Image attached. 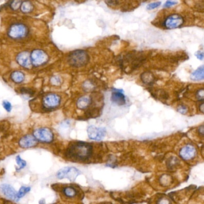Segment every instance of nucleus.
<instances>
[{
    "instance_id": "f257e3e1",
    "label": "nucleus",
    "mask_w": 204,
    "mask_h": 204,
    "mask_svg": "<svg viewBox=\"0 0 204 204\" xmlns=\"http://www.w3.org/2000/svg\"><path fill=\"white\" fill-rule=\"evenodd\" d=\"M93 152V147L90 144L84 142H77L70 146L66 155L69 158L75 160H85L88 159Z\"/></svg>"
},
{
    "instance_id": "f03ea898",
    "label": "nucleus",
    "mask_w": 204,
    "mask_h": 204,
    "mask_svg": "<svg viewBox=\"0 0 204 204\" xmlns=\"http://www.w3.org/2000/svg\"><path fill=\"white\" fill-rule=\"evenodd\" d=\"M88 55L84 50H76L72 52L69 57V64L74 67H81L86 65L88 61Z\"/></svg>"
},
{
    "instance_id": "7ed1b4c3",
    "label": "nucleus",
    "mask_w": 204,
    "mask_h": 204,
    "mask_svg": "<svg viewBox=\"0 0 204 204\" xmlns=\"http://www.w3.org/2000/svg\"><path fill=\"white\" fill-rule=\"evenodd\" d=\"M183 23L184 19L181 15L172 14L165 19L164 25L167 29H175L180 27Z\"/></svg>"
},
{
    "instance_id": "20e7f679",
    "label": "nucleus",
    "mask_w": 204,
    "mask_h": 204,
    "mask_svg": "<svg viewBox=\"0 0 204 204\" xmlns=\"http://www.w3.org/2000/svg\"><path fill=\"white\" fill-rule=\"evenodd\" d=\"M80 174V171L75 167H65L58 171L56 177L58 179L68 178L73 181Z\"/></svg>"
},
{
    "instance_id": "39448f33",
    "label": "nucleus",
    "mask_w": 204,
    "mask_h": 204,
    "mask_svg": "<svg viewBox=\"0 0 204 204\" xmlns=\"http://www.w3.org/2000/svg\"><path fill=\"white\" fill-rule=\"evenodd\" d=\"M32 64L35 67H39L45 64L48 59L45 52L41 50H34L30 54Z\"/></svg>"
},
{
    "instance_id": "423d86ee",
    "label": "nucleus",
    "mask_w": 204,
    "mask_h": 204,
    "mask_svg": "<svg viewBox=\"0 0 204 204\" xmlns=\"http://www.w3.org/2000/svg\"><path fill=\"white\" fill-rule=\"evenodd\" d=\"M33 137L37 141L50 143L53 140V133L48 128H39L33 132Z\"/></svg>"
},
{
    "instance_id": "0eeeda50",
    "label": "nucleus",
    "mask_w": 204,
    "mask_h": 204,
    "mask_svg": "<svg viewBox=\"0 0 204 204\" xmlns=\"http://www.w3.org/2000/svg\"><path fill=\"white\" fill-rule=\"evenodd\" d=\"M28 34V29L23 24H16L13 25L9 31V35L15 39L25 37Z\"/></svg>"
},
{
    "instance_id": "6e6552de",
    "label": "nucleus",
    "mask_w": 204,
    "mask_h": 204,
    "mask_svg": "<svg viewBox=\"0 0 204 204\" xmlns=\"http://www.w3.org/2000/svg\"><path fill=\"white\" fill-rule=\"evenodd\" d=\"M60 103V97L55 93H50L45 96L43 100V104L46 109H54L58 107Z\"/></svg>"
},
{
    "instance_id": "1a4fd4ad",
    "label": "nucleus",
    "mask_w": 204,
    "mask_h": 204,
    "mask_svg": "<svg viewBox=\"0 0 204 204\" xmlns=\"http://www.w3.org/2000/svg\"><path fill=\"white\" fill-rule=\"evenodd\" d=\"M88 136L91 140L100 141L104 138L106 131L104 128H97L95 126H90L87 129Z\"/></svg>"
},
{
    "instance_id": "9d476101",
    "label": "nucleus",
    "mask_w": 204,
    "mask_h": 204,
    "mask_svg": "<svg viewBox=\"0 0 204 204\" xmlns=\"http://www.w3.org/2000/svg\"><path fill=\"white\" fill-rule=\"evenodd\" d=\"M196 153V150L195 147L190 144L183 147L180 151L181 158L185 160H192L195 157Z\"/></svg>"
},
{
    "instance_id": "9b49d317",
    "label": "nucleus",
    "mask_w": 204,
    "mask_h": 204,
    "mask_svg": "<svg viewBox=\"0 0 204 204\" xmlns=\"http://www.w3.org/2000/svg\"><path fill=\"white\" fill-rule=\"evenodd\" d=\"M0 191L4 196H5L9 199L17 201H18L17 198V192L16 191L15 188L10 184H1L0 186Z\"/></svg>"
},
{
    "instance_id": "f8f14e48",
    "label": "nucleus",
    "mask_w": 204,
    "mask_h": 204,
    "mask_svg": "<svg viewBox=\"0 0 204 204\" xmlns=\"http://www.w3.org/2000/svg\"><path fill=\"white\" fill-rule=\"evenodd\" d=\"M111 101L117 105L121 106L126 103V98L122 90L119 89H114L112 92Z\"/></svg>"
},
{
    "instance_id": "ddd939ff",
    "label": "nucleus",
    "mask_w": 204,
    "mask_h": 204,
    "mask_svg": "<svg viewBox=\"0 0 204 204\" xmlns=\"http://www.w3.org/2000/svg\"><path fill=\"white\" fill-rule=\"evenodd\" d=\"M17 62L22 67L25 68H29L32 66L30 55L27 52L20 53L17 56Z\"/></svg>"
},
{
    "instance_id": "4468645a",
    "label": "nucleus",
    "mask_w": 204,
    "mask_h": 204,
    "mask_svg": "<svg viewBox=\"0 0 204 204\" xmlns=\"http://www.w3.org/2000/svg\"><path fill=\"white\" fill-rule=\"evenodd\" d=\"M37 143L36 138L30 135L22 137L19 141V146L22 148H29L35 146Z\"/></svg>"
},
{
    "instance_id": "2eb2a0df",
    "label": "nucleus",
    "mask_w": 204,
    "mask_h": 204,
    "mask_svg": "<svg viewBox=\"0 0 204 204\" xmlns=\"http://www.w3.org/2000/svg\"><path fill=\"white\" fill-rule=\"evenodd\" d=\"M91 103V98L88 96H84L78 99L77 101V107L78 108L84 110L88 108Z\"/></svg>"
},
{
    "instance_id": "dca6fc26",
    "label": "nucleus",
    "mask_w": 204,
    "mask_h": 204,
    "mask_svg": "<svg viewBox=\"0 0 204 204\" xmlns=\"http://www.w3.org/2000/svg\"><path fill=\"white\" fill-rule=\"evenodd\" d=\"M190 78L195 81L204 80V65L199 67L195 71L192 73Z\"/></svg>"
},
{
    "instance_id": "f3484780",
    "label": "nucleus",
    "mask_w": 204,
    "mask_h": 204,
    "mask_svg": "<svg viewBox=\"0 0 204 204\" xmlns=\"http://www.w3.org/2000/svg\"><path fill=\"white\" fill-rule=\"evenodd\" d=\"M11 78L15 83H20L23 81L25 78V75L23 73L20 71H14L11 74Z\"/></svg>"
},
{
    "instance_id": "a211bd4d",
    "label": "nucleus",
    "mask_w": 204,
    "mask_h": 204,
    "mask_svg": "<svg viewBox=\"0 0 204 204\" xmlns=\"http://www.w3.org/2000/svg\"><path fill=\"white\" fill-rule=\"evenodd\" d=\"M142 80L146 84H150L154 81V76L151 73L146 72L143 73L141 75Z\"/></svg>"
},
{
    "instance_id": "6ab92c4d",
    "label": "nucleus",
    "mask_w": 204,
    "mask_h": 204,
    "mask_svg": "<svg viewBox=\"0 0 204 204\" xmlns=\"http://www.w3.org/2000/svg\"><path fill=\"white\" fill-rule=\"evenodd\" d=\"M21 10L22 12L27 13L33 10V5L29 1H24L21 4Z\"/></svg>"
},
{
    "instance_id": "aec40b11",
    "label": "nucleus",
    "mask_w": 204,
    "mask_h": 204,
    "mask_svg": "<svg viewBox=\"0 0 204 204\" xmlns=\"http://www.w3.org/2000/svg\"><path fill=\"white\" fill-rule=\"evenodd\" d=\"M30 187H26V186L21 187L20 189L19 190V191L17 192V199L19 200V199L23 197L26 193H28L30 191Z\"/></svg>"
},
{
    "instance_id": "412c9836",
    "label": "nucleus",
    "mask_w": 204,
    "mask_h": 204,
    "mask_svg": "<svg viewBox=\"0 0 204 204\" xmlns=\"http://www.w3.org/2000/svg\"><path fill=\"white\" fill-rule=\"evenodd\" d=\"M179 164V160L175 157H171L167 162V166L169 168L173 169Z\"/></svg>"
},
{
    "instance_id": "4be33fe9",
    "label": "nucleus",
    "mask_w": 204,
    "mask_h": 204,
    "mask_svg": "<svg viewBox=\"0 0 204 204\" xmlns=\"http://www.w3.org/2000/svg\"><path fill=\"white\" fill-rule=\"evenodd\" d=\"M63 192L65 195L69 198H73L76 195V191L71 187H68L65 188L63 190Z\"/></svg>"
},
{
    "instance_id": "5701e85b",
    "label": "nucleus",
    "mask_w": 204,
    "mask_h": 204,
    "mask_svg": "<svg viewBox=\"0 0 204 204\" xmlns=\"http://www.w3.org/2000/svg\"><path fill=\"white\" fill-rule=\"evenodd\" d=\"M195 97L198 101H204V88L198 89L195 92Z\"/></svg>"
},
{
    "instance_id": "b1692460",
    "label": "nucleus",
    "mask_w": 204,
    "mask_h": 204,
    "mask_svg": "<svg viewBox=\"0 0 204 204\" xmlns=\"http://www.w3.org/2000/svg\"><path fill=\"white\" fill-rule=\"evenodd\" d=\"M16 162L19 166V169L24 168L26 166V162L23 160L20 156H17L16 158Z\"/></svg>"
},
{
    "instance_id": "393cba45",
    "label": "nucleus",
    "mask_w": 204,
    "mask_h": 204,
    "mask_svg": "<svg viewBox=\"0 0 204 204\" xmlns=\"http://www.w3.org/2000/svg\"><path fill=\"white\" fill-rule=\"evenodd\" d=\"M177 110L178 111V113H180L182 115H186L189 111L188 107L186 105H185V104L179 105L177 107Z\"/></svg>"
},
{
    "instance_id": "a878e982",
    "label": "nucleus",
    "mask_w": 204,
    "mask_h": 204,
    "mask_svg": "<svg viewBox=\"0 0 204 204\" xmlns=\"http://www.w3.org/2000/svg\"><path fill=\"white\" fill-rule=\"evenodd\" d=\"M161 183L165 186L169 185L171 182V177L169 175H163L160 178Z\"/></svg>"
},
{
    "instance_id": "bb28decb",
    "label": "nucleus",
    "mask_w": 204,
    "mask_h": 204,
    "mask_svg": "<svg viewBox=\"0 0 204 204\" xmlns=\"http://www.w3.org/2000/svg\"><path fill=\"white\" fill-rule=\"evenodd\" d=\"M21 4L22 2L20 1H14L11 2L10 7L13 10H16L21 6Z\"/></svg>"
},
{
    "instance_id": "cd10ccee",
    "label": "nucleus",
    "mask_w": 204,
    "mask_h": 204,
    "mask_svg": "<svg viewBox=\"0 0 204 204\" xmlns=\"http://www.w3.org/2000/svg\"><path fill=\"white\" fill-rule=\"evenodd\" d=\"M160 4H161L160 2H155L150 3V4L147 5V10H153V9H157L158 7L160 6Z\"/></svg>"
},
{
    "instance_id": "c85d7f7f",
    "label": "nucleus",
    "mask_w": 204,
    "mask_h": 204,
    "mask_svg": "<svg viewBox=\"0 0 204 204\" xmlns=\"http://www.w3.org/2000/svg\"><path fill=\"white\" fill-rule=\"evenodd\" d=\"M3 107L5 109V110L8 112H10L12 110V104L10 102H8L7 101H4L2 103Z\"/></svg>"
},
{
    "instance_id": "c756f323",
    "label": "nucleus",
    "mask_w": 204,
    "mask_h": 204,
    "mask_svg": "<svg viewBox=\"0 0 204 204\" xmlns=\"http://www.w3.org/2000/svg\"><path fill=\"white\" fill-rule=\"evenodd\" d=\"M177 3V1H167L164 5V7L165 8H169L175 5Z\"/></svg>"
},
{
    "instance_id": "7c9ffc66",
    "label": "nucleus",
    "mask_w": 204,
    "mask_h": 204,
    "mask_svg": "<svg viewBox=\"0 0 204 204\" xmlns=\"http://www.w3.org/2000/svg\"><path fill=\"white\" fill-rule=\"evenodd\" d=\"M195 56L199 60H203L204 59V52L202 51H198L195 53Z\"/></svg>"
},
{
    "instance_id": "2f4dec72",
    "label": "nucleus",
    "mask_w": 204,
    "mask_h": 204,
    "mask_svg": "<svg viewBox=\"0 0 204 204\" xmlns=\"http://www.w3.org/2000/svg\"><path fill=\"white\" fill-rule=\"evenodd\" d=\"M198 132L200 136L204 137V125H202L198 128Z\"/></svg>"
},
{
    "instance_id": "473e14b6",
    "label": "nucleus",
    "mask_w": 204,
    "mask_h": 204,
    "mask_svg": "<svg viewBox=\"0 0 204 204\" xmlns=\"http://www.w3.org/2000/svg\"><path fill=\"white\" fill-rule=\"evenodd\" d=\"M157 204H171L169 199L167 198H162L159 200Z\"/></svg>"
},
{
    "instance_id": "72a5a7b5",
    "label": "nucleus",
    "mask_w": 204,
    "mask_h": 204,
    "mask_svg": "<svg viewBox=\"0 0 204 204\" xmlns=\"http://www.w3.org/2000/svg\"><path fill=\"white\" fill-rule=\"evenodd\" d=\"M51 82L53 84H55V85H59L60 82V78H58V77H53V78L51 80Z\"/></svg>"
},
{
    "instance_id": "f704fd0d",
    "label": "nucleus",
    "mask_w": 204,
    "mask_h": 204,
    "mask_svg": "<svg viewBox=\"0 0 204 204\" xmlns=\"http://www.w3.org/2000/svg\"><path fill=\"white\" fill-rule=\"evenodd\" d=\"M199 110L201 113L204 114V102L199 105Z\"/></svg>"
}]
</instances>
